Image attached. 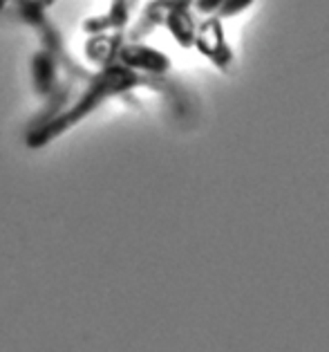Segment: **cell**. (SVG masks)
I'll return each mask as SVG.
<instances>
[{
    "label": "cell",
    "instance_id": "7a4b0ae2",
    "mask_svg": "<svg viewBox=\"0 0 329 352\" xmlns=\"http://www.w3.org/2000/svg\"><path fill=\"white\" fill-rule=\"evenodd\" d=\"M222 0H200V10L202 12H213V10H218Z\"/></svg>",
    "mask_w": 329,
    "mask_h": 352
},
{
    "label": "cell",
    "instance_id": "6da1fadb",
    "mask_svg": "<svg viewBox=\"0 0 329 352\" xmlns=\"http://www.w3.org/2000/svg\"><path fill=\"white\" fill-rule=\"evenodd\" d=\"M251 5V0H224V7H222V16H233L242 12L245 7Z\"/></svg>",
    "mask_w": 329,
    "mask_h": 352
}]
</instances>
